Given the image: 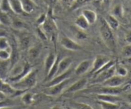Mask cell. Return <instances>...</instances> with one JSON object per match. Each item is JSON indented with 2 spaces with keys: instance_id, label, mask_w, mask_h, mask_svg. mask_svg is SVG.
Segmentation results:
<instances>
[{
  "instance_id": "obj_1",
  "label": "cell",
  "mask_w": 131,
  "mask_h": 109,
  "mask_svg": "<svg viewBox=\"0 0 131 109\" xmlns=\"http://www.w3.org/2000/svg\"><path fill=\"white\" fill-rule=\"evenodd\" d=\"M99 31L102 40L106 47L112 52H115L116 49V41L113 30L108 26L104 18L100 19Z\"/></svg>"
},
{
  "instance_id": "obj_2",
  "label": "cell",
  "mask_w": 131,
  "mask_h": 109,
  "mask_svg": "<svg viewBox=\"0 0 131 109\" xmlns=\"http://www.w3.org/2000/svg\"><path fill=\"white\" fill-rule=\"evenodd\" d=\"M32 70V66L29 63L23 62V63H18L17 62L10 68L6 82L9 84L17 82L23 78Z\"/></svg>"
},
{
  "instance_id": "obj_3",
  "label": "cell",
  "mask_w": 131,
  "mask_h": 109,
  "mask_svg": "<svg viewBox=\"0 0 131 109\" xmlns=\"http://www.w3.org/2000/svg\"><path fill=\"white\" fill-rule=\"evenodd\" d=\"M37 81V71L33 69L26 76L16 82L10 84L14 89L20 91H28L36 86Z\"/></svg>"
},
{
  "instance_id": "obj_4",
  "label": "cell",
  "mask_w": 131,
  "mask_h": 109,
  "mask_svg": "<svg viewBox=\"0 0 131 109\" xmlns=\"http://www.w3.org/2000/svg\"><path fill=\"white\" fill-rule=\"evenodd\" d=\"M72 82V79L71 77L68 79L65 80L63 82H60L59 84L53 85L50 87H47V89L45 91L46 95L51 96H56L60 95L64 91H65L66 89L69 86L71 82Z\"/></svg>"
},
{
  "instance_id": "obj_5",
  "label": "cell",
  "mask_w": 131,
  "mask_h": 109,
  "mask_svg": "<svg viewBox=\"0 0 131 109\" xmlns=\"http://www.w3.org/2000/svg\"><path fill=\"white\" fill-rule=\"evenodd\" d=\"M41 26H42V29L47 35L48 38L49 36H50V38H53L57 31V26L56 23L49 12L47 14L46 21L41 25Z\"/></svg>"
},
{
  "instance_id": "obj_6",
  "label": "cell",
  "mask_w": 131,
  "mask_h": 109,
  "mask_svg": "<svg viewBox=\"0 0 131 109\" xmlns=\"http://www.w3.org/2000/svg\"><path fill=\"white\" fill-rule=\"evenodd\" d=\"M111 59L108 56L103 54H98L94 58L91 65V73L94 74L96 71L100 70V68L105 66L108 62L111 61Z\"/></svg>"
},
{
  "instance_id": "obj_7",
  "label": "cell",
  "mask_w": 131,
  "mask_h": 109,
  "mask_svg": "<svg viewBox=\"0 0 131 109\" xmlns=\"http://www.w3.org/2000/svg\"><path fill=\"white\" fill-rule=\"evenodd\" d=\"M60 44L64 48L69 51H80L83 49L82 47L79 43L66 35H63L61 37Z\"/></svg>"
},
{
  "instance_id": "obj_8",
  "label": "cell",
  "mask_w": 131,
  "mask_h": 109,
  "mask_svg": "<svg viewBox=\"0 0 131 109\" xmlns=\"http://www.w3.org/2000/svg\"><path fill=\"white\" fill-rule=\"evenodd\" d=\"M88 80L87 78H82L75 81L71 86H68L64 91L65 93H73L82 91L86 87Z\"/></svg>"
},
{
  "instance_id": "obj_9",
  "label": "cell",
  "mask_w": 131,
  "mask_h": 109,
  "mask_svg": "<svg viewBox=\"0 0 131 109\" xmlns=\"http://www.w3.org/2000/svg\"><path fill=\"white\" fill-rule=\"evenodd\" d=\"M73 71V68H70L69 70H68L67 71H66L65 72L62 73H61V74L60 75H57L55 76V77H53L52 79L50 80V81L48 82L47 84H46V87L52 86H53V85L60 83V82H63V81H64L65 80L70 78L71 74H72Z\"/></svg>"
},
{
  "instance_id": "obj_10",
  "label": "cell",
  "mask_w": 131,
  "mask_h": 109,
  "mask_svg": "<svg viewBox=\"0 0 131 109\" xmlns=\"http://www.w3.org/2000/svg\"><path fill=\"white\" fill-rule=\"evenodd\" d=\"M123 91V89L121 87H111L103 86V87H98L94 89L92 92H95L96 95L98 94H109V95H119Z\"/></svg>"
},
{
  "instance_id": "obj_11",
  "label": "cell",
  "mask_w": 131,
  "mask_h": 109,
  "mask_svg": "<svg viewBox=\"0 0 131 109\" xmlns=\"http://www.w3.org/2000/svg\"><path fill=\"white\" fill-rule=\"evenodd\" d=\"M125 77H120L115 74L102 82V84L103 86H107V87H121V86L125 82Z\"/></svg>"
},
{
  "instance_id": "obj_12",
  "label": "cell",
  "mask_w": 131,
  "mask_h": 109,
  "mask_svg": "<svg viewBox=\"0 0 131 109\" xmlns=\"http://www.w3.org/2000/svg\"><path fill=\"white\" fill-rule=\"evenodd\" d=\"M91 65L92 63L91 62L90 60L85 59L81 61L75 68L74 70L75 74L77 76H81L85 74L91 67Z\"/></svg>"
},
{
  "instance_id": "obj_13",
  "label": "cell",
  "mask_w": 131,
  "mask_h": 109,
  "mask_svg": "<svg viewBox=\"0 0 131 109\" xmlns=\"http://www.w3.org/2000/svg\"><path fill=\"white\" fill-rule=\"evenodd\" d=\"M72 63L73 59L71 57H65L62 59H60L59 63L57 73L56 75L61 74V73L69 70L71 68Z\"/></svg>"
},
{
  "instance_id": "obj_14",
  "label": "cell",
  "mask_w": 131,
  "mask_h": 109,
  "mask_svg": "<svg viewBox=\"0 0 131 109\" xmlns=\"http://www.w3.org/2000/svg\"><path fill=\"white\" fill-rule=\"evenodd\" d=\"M10 68L11 64L10 60L7 61L0 60V78L4 81H6L8 77Z\"/></svg>"
},
{
  "instance_id": "obj_15",
  "label": "cell",
  "mask_w": 131,
  "mask_h": 109,
  "mask_svg": "<svg viewBox=\"0 0 131 109\" xmlns=\"http://www.w3.org/2000/svg\"><path fill=\"white\" fill-rule=\"evenodd\" d=\"M96 97L99 101H107L111 103H119L122 100L118 95H109V94H98Z\"/></svg>"
},
{
  "instance_id": "obj_16",
  "label": "cell",
  "mask_w": 131,
  "mask_h": 109,
  "mask_svg": "<svg viewBox=\"0 0 131 109\" xmlns=\"http://www.w3.org/2000/svg\"><path fill=\"white\" fill-rule=\"evenodd\" d=\"M57 57V55L53 53V52H50L46 56L45 60V70L46 75L48 73L49 71L53 65L54 63L56 61Z\"/></svg>"
},
{
  "instance_id": "obj_17",
  "label": "cell",
  "mask_w": 131,
  "mask_h": 109,
  "mask_svg": "<svg viewBox=\"0 0 131 109\" xmlns=\"http://www.w3.org/2000/svg\"><path fill=\"white\" fill-rule=\"evenodd\" d=\"M82 15L85 17L89 25L94 24L97 20V14L94 10L90 9H84L82 12Z\"/></svg>"
},
{
  "instance_id": "obj_18",
  "label": "cell",
  "mask_w": 131,
  "mask_h": 109,
  "mask_svg": "<svg viewBox=\"0 0 131 109\" xmlns=\"http://www.w3.org/2000/svg\"><path fill=\"white\" fill-rule=\"evenodd\" d=\"M8 2L11 11L17 15H21L25 13L20 0H8Z\"/></svg>"
},
{
  "instance_id": "obj_19",
  "label": "cell",
  "mask_w": 131,
  "mask_h": 109,
  "mask_svg": "<svg viewBox=\"0 0 131 109\" xmlns=\"http://www.w3.org/2000/svg\"><path fill=\"white\" fill-rule=\"evenodd\" d=\"M25 13H31L34 11L36 4L32 0H20Z\"/></svg>"
},
{
  "instance_id": "obj_20",
  "label": "cell",
  "mask_w": 131,
  "mask_h": 109,
  "mask_svg": "<svg viewBox=\"0 0 131 109\" xmlns=\"http://www.w3.org/2000/svg\"><path fill=\"white\" fill-rule=\"evenodd\" d=\"M104 19H105V21H106L108 26H109L113 31L117 30L118 29V27H119V21H118V19L116 17L113 16V15L108 14L106 16V17Z\"/></svg>"
},
{
  "instance_id": "obj_21",
  "label": "cell",
  "mask_w": 131,
  "mask_h": 109,
  "mask_svg": "<svg viewBox=\"0 0 131 109\" xmlns=\"http://www.w3.org/2000/svg\"><path fill=\"white\" fill-rule=\"evenodd\" d=\"M60 57H59V55H57V57L56 61L54 63L53 65L52 66L51 68L50 69V70L49 71L48 73L46 75V81L48 82L50 80L52 79L53 77H55L56 76L57 73L58 71V67H59V63L60 61Z\"/></svg>"
},
{
  "instance_id": "obj_22",
  "label": "cell",
  "mask_w": 131,
  "mask_h": 109,
  "mask_svg": "<svg viewBox=\"0 0 131 109\" xmlns=\"http://www.w3.org/2000/svg\"><path fill=\"white\" fill-rule=\"evenodd\" d=\"M21 101L25 105H31L35 101V95L32 92H25L21 95Z\"/></svg>"
},
{
  "instance_id": "obj_23",
  "label": "cell",
  "mask_w": 131,
  "mask_h": 109,
  "mask_svg": "<svg viewBox=\"0 0 131 109\" xmlns=\"http://www.w3.org/2000/svg\"><path fill=\"white\" fill-rule=\"evenodd\" d=\"M75 26L82 30H87L89 27V24L82 15H80L75 20Z\"/></svg>"
},
{
  "instance_id": "obj_24",
  "label": "cell",
  "mask_w": 131,
  "mask_h": 109,
  "mask_svg": "<svg viewBox=\"0 0 131 109\" xmlns=\"http://www.w3.org/2000/svg\"><path fill=\"white\" fill-rule=\"evenodd\" d=\"M97 102L102 109H119L121 107V105L119 103L107 102L99 100H98Z\"/></svg>"
},
{
  "instance_id": "obj_25",
  "label": "cell",
  "mask_w": 131,
  "mask_h": 109,
  "mask_svg": "<svg viewBox=\"0 0 131 109\" xmlns=\"http://www.w3.org/2000/svg\"><path fill=\"white\" fill-rule=\"evenodd\" d=\"M111 15L116 17L117 19L122 18L124 15V9H123V5L120 3H118V4L114 5L112 9Z\"/></svg>"
},
{
  "instance_id": "obj_26",
  "label": "cell",
  "mask_w": 131,
  "mask_h": 109,
  "mask_svg": "<svg viewBox=\"0 0 131 109\" xmlns=\"http://www.w3.org/2000/svg\"><path fill=\"white\" fill-rule=\"evenodd\" d=\"M0 24L5 26H11L12 18L8 15V13L0 10Z\"/></svg>"
},
{
  "instance_id": "obj_27",
  "label": "cell",
  "mask_w": 131,
  "mask_h": 109,
  "mask_svg": "<svg viewBox=\"0 0 131 109\" xmlns=\"http://www.w3.org/2000/svg\"><path fill=\"white\" fill-rule=\"evenodd\" d=\"M41 47L39 45H36L30 47L28 51L29 57L32 59H36L41 54Z\"/></svg>"
},
{
  "instance_id": "obj_28",
  "label": "cell",
  "mask_w": 131,
  "mask_h": 109,
  "mask_svg": "<svg viewBox=\"0 0 131 109\" xmlns=\"http://www.w3.org/2000/svg\"><path fill=\"white\" fill-rule=\"evenodd\" d=\"M72 31L74 34V36L76 37L77 39L80 40H84L87 39L88 35L84 32V30H82L78 28L77 27H72Z\"/></svg>"
},
{
  "instance_id": "obj_29",
  "label": "cell",
  "mask_w": 131,
  "mask_h": 109,
  "mask_svg": "<svg viewBox=\"0 0 131 109\" xmlns=\"http://www.w3.org/2000/svg\"><path fill=\"white\" fill-rule=\"evenodd\" d=\"M11 26H12L16 29L21 30L26 27V24L23 21H21V19L12 18V24H11Z\"/></svg>"
},
{
  "instance_id": "obj_30",
  "label": "cell",
  "mask_w": 131,
  "mask_h": 109,
  "mask_svg": "<svg viewBox=\"0 0 131 109\" xmlns=\"http://www.w3.org/2000/svg\"><path fill=\"white\" fill-rule=\"evenodd\" d=\"M115 73L116 75L120 76V77H125L128 74V70L125 67H124L122 65L116 64Z\"/></svg>"
},
{
  "instance_id": "obj_31",
  "label": "cell",
  "mask_w": 131,
  "mask_h": 109,
  "mask_svg": "<svg viewBox=\"0 0 131 109\" xmlns=\"http://www.w3.org/2000/svg\"><path fill=\"white\" fill-rule=\"evenodd\" d=\"M70 105L73 109H93L91 105L85 103L71 102Z\"/></svg>"
},
{
  "instance_id": "obj_32",
  "label": "cell",
  "mask_w": 131,
  "mask_h": 109,
  "mask_svg": "<svg viewBox=\"0 0 131 109\" xmlns=\"http://www.w3.org/2000/svg\"><path fill=\"white\" fill-rule=\"evenodd\" d=\"M90 1L91 0H75V2L73 4H71V10H75L78 9L82 6L86 5L87 3H89Z\"/></svg>"
},
{
  "instance_id": "obj_33",
  "label": "cell",
  "mask_w": 131,
  "mask_h": 109,
  "mask_svg": "<svg viewBox=\"0 0 131 109\" xmlns=\"http://www.w3.org/2000/svg\"><path fill=\"white\" fill-rule=\"evenodd\" d=\"M10 49V41L7 37H1L0 38V50Z\"/></svg>"
},
{
  "instance_id": "obj_34",
  "label": "cell",
  "mask_w": 131,
  "mask_h": 109,
  "mask_svg": "<svg viewBox=\"0 0 131 109\" xmlns=\"http://www.w3.org/2000/svg\"><path fill=\"white\" fill-rule=\"evenodd\" d=\"M0 10L8 13L11 11L8 0H1L0 1Z\"/></svg>"
},
{
  "instance_id": "obj_35",
  "label": "cell",
  "mask_w": 131,
  "mask_h": 109,
  "mask_svg": "<svg viewBox=\"0 0 131 109\" xmlns=\"http://www.w3.org/2000/svg\"><path fill=\"white\" fill-rule=\"evenodd\" d=\"M122 56L125 58L131 57V44H127L122 48Z\"/></svg>"
},
{
  "instance_id": "obj_36",
  "label": "cell",
  "mask_w": 131,
  "mask_h": 109,
  "mask_svg": "<svg viewBox=\"0 0 131 109\" xmlns=\"http://www.w3.org/2000/svg\"><path fill=\"white\" fill-rule=\"evenodd\" d=\"M10 58V49L0 50V60L7 61Z\"/></svg>"
},
{
  "instance_id": "obj_37",
  "label": "cell",
  "mask_w": 131,
  "mask_h": 109,
  "mask_svg": "<svg viewBox=\"0 0 131 109\" xmlns=\"http://www.w3.org/2000/svg\"><path fill=\"white\" fill-rule=\"evenodd\" d=\"M46 17H47V14H45V13H42L38 18L37 19V21H36V22H37V24L39 26H41L42 24L45 22V21H46Z\"/></svg>"
},
{
  "instance_id": "obj_38",
  "label": "cell",
  "mask_w": 131,
  "mask_h": 109,
  "mask_svg": "<svg viewBox=\"0 0 131 109\" xmlns=\"http://www.w3.org/2000/svg\"><path fill=\"white\" fill-rule=\"evenodd\" d=\"M37 34H38L40 38L42 40H46L48 39L47 35H46V33H45V32H44V31L42 29V28L39 27L37 30Z\"/></svg>"
},
{
  "instance_id": "obj_39",
  "label": "cell",
  "mask_w": 131,
  "mask_h": 109,
  "mask_svg": "<svg viewBox=\"0 0 131 109\" xmlns=\"http://www.w3.org/2000/svg\"><path fill=\"white\" fill-rule=\"evenodd\" d=\"M50 8H52L53 7L56 5L57 4L59 0H42Z\"/></svg>"
},
{
  "instance_id": "obj_40",
  "label": "cell",
  "mask_w": 131,
  "mask_h": 109,
  "mask_svg": "<svg viewBox=\"0 0 131 109\" xmlns=\"http://www.w3.org/2000/svg\"><path fill=\"white\" fill-rule=\"evenodd\" d=\"M125 40L128 44H131V29H128L125 33Z\"/></svg>"
},
{
  "instance_id": "obj_41",
  "label": "cell",
  "mask_w": 131,
  "mask_h": 109,
  "mask_svg": "<svg viewBox=\"0 0 131 109\" xmlns=\"http://www.w3.org/2000/svg\"><path fill=\"white\" fill-rule=\"evenodd\" d=\"M25 106H19V105H12V106H5L0 107V109H23Z\"/></svg>"
},
{
  "instance_id": "obj_42",
  "label": "cell",
  "mask_w": 131,
  "mask_h": 109,
  "mask_svg": "<svg viewBox=\"0 0 131 109\" xmlns=\"http://www.w3.org/2000/svg\"><path fill=\"white\" fill-rule=\"evenodd\" d=\"M8 36V33L5 29L0 28V38L1 37H7Z\"/></svg>"
},
{
  "instance_id": "obj_43",
  "label": "cell",
  "mask_w": 131,
  "mask_h": 109,
  "mask_svg": "<svg viewBox=\"0 0 131 109\" xmlns=\"http://www.w3.org/2000/svg\"><path fill=\"white\" fill-rule=\"evenodd\" d=\"M111 1H112V0H102V3L106 6H109V5H110Z\"/></svg>"
},
{
  "instance_id": "obj_44",
  "label": "cell",
  "mask_w": 131,
  "mask_h": 109,
  "mask_svg": "<svg viewBox=\"0 0 131 109\" xmlns=\"http://www.w3.org/2000/svg\"><path fill=\"white\" fill-rule=\"evenodd\" d=\"M50 109H64L62 106H59V105H54V106H51Z\"/></svg>"
},
{
  "instance_id": "obj_45",
  "label": "cell",
  "mask_w": 131,
  "mask_h": 109,
  "mask_svg": "<svg viewBox=\"0 0 131 109\" xmlns=\"http://www.w3.org/2000/svg\"><path fill=\"white\" fill-rule=\"evenodd\" d=\"M6 96H5L4 95H3V93H2V92H0V101L1 100H5V98Z\"/></svg>"
},
{
  "instance_id": "obj_46",
  "label": "cell",
  "mask_w": 131,
  "mask_h": 109,
  "mask_svg": "<svg viewBox=\"0 0 131 109\" xmlns=\"http://www.w3.org/2000/svg\"><path fill=\"white\" fill-rule=\"evenodd\" d=\"M32 1L36 3V5H37L40 3V2H41V1H42V0H32Z\"/></svg>"
},
{
  "instance_id": "obj_47",
  "label": "cell",
  "mask_w": 131,
  "mask_h": 109,
  "mask_svg": "<svg viewBox=\"0 0 131 109\" xmlns=\"http://www.w3.org/2000/svg\"><path fill=\"white\" fill-rule=\"evenodd\" d=\"M75 0H68V2H70V3H71V4H73V3L74 2H75Z\"/></svg>"
},
{
  "instance_id": "obj_48",
  "label": "cell",
  "mask_w": 131,
  "mask_h": 109,
  "mask_svg": "<svg viewBox=\"0 0 131 109\" xmlns=\"http://www.w3.org/2000/svg\"><path fill=\"white\" fill-rule=\"evenodd\" d=\"M128 100H129L130 102L131 103V95H128Z\"/></svg>"
},
{
  "instance_id": "obj_49",
  "label": "cell",
  "mask_w": 131,
  "mask_h": 109,
  "mask_svg": "<svg viewBox=\"0 0 131 109\" xmlns=\"http://www.w3.org/2000/svg\"><path fill=\"white\" fill-rule=\"evenodd\" d=\"M129 27L130 29H131V19H130V21H129Z\"/></svg>"
},
{
  "instance_id": "obj_50",
  "label": "cell",
  "mask_w": 131,
  "mask_h": 109,
  "mask_svg": "<svg viewBox=\"0 0 131 109\" xmlns=\"http://www.w3.org/2000/svg\"><path fill=\"white\" fill-rule=\"evenodd\" d=\"M129 14H130V19H131V11H130Z\"/></svg>"
},
{
  "instance_id": "obj_51",
  "label": "cell",
  "mask_w": 131,
  "mask_h": 109,
  "mask_svg": "<svg viewBox=\"0 0 131 109\" xmlns=\"http://www.w3.org/2000/svg\"><path fill=\"white\" fill-rule=\"evenodd\" d=\"M23 109H29V108H23Z\"/></svg>"
},
{
  "instance_id": "obj_52",
  "label": "cell",
  "mask_w": 131,
  "mask_h": 109,
  "mask_svg": "<svg viewBox=\"0 0 131 109\" xmlns=\"http://www.w3.org/2000/svg\"><path fill=\"white\" fill-rule=\"evenodd\" d=\"M0 25H1V24H0Z\"/></svg>"
},
{
  "instance_id": "obj_53",
  "label": "cell",
  "mask_w": 131,
  "mask_h": 109,
  "mask_svg": "<svg viewBox=\"0 0 131 109\" xmlns=\"http://www.w3.org/2000/svg\"><path fill=\"white\" fill-rule=\"evenodd\" d=\"M0 1H1V0H0Z\"/></svg>"
}]
</instances>
